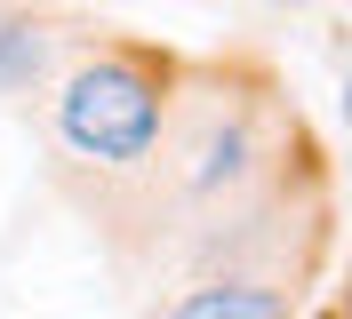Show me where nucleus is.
I'll list each match as a JSON object with an SVG mask.
<instances>
[{
    "mask_svg": "<svg viewBox=\"0 0 352 319\" xmlns=\"http://www.w3.org/2000/svg\"><path fill=\"white\" fill-rule=\"evenodd\" d=\"M168 319H288V296L280 287H241V279H224V287H192Z\"/></svg>",
    "mask_w": 352,
    "mask_h": 319,
    "instance_id": "f03ea898",
    "label": "nucleus"
},
{
    "mask_svg": "<svg viewBox=\"0 0 352 319\" xmlns=\"http://www.w3.org/2000/svg\"><path fill=\"white\" fill-rule=\"evenodd\" d=\"M48 72V40L32 16H0V88H32Z\"/></svg>",
    "mask_w": 352,
    "mask_h": 319,
    "instance_id": "7ed1b4c3",
    "label": "nucleus"
},
{
    "mask_svg": "<svg viewBox=\"0 0 352 319\" xmlns=\"http://www.w3.org/2000/svg\"><path fill=\"white\" fill-rule=\"evenodd\" d=\"M56 128H65V144L80 160H144L160 136V88L153 72H136V64L104 56V64H80L56 96Z\"/></svg>",
    "mask_w": 352,
    "mask_h": 319,
    "instance_id": "f257e3e1",
    "label": "nucleus"
}]
</instances>
